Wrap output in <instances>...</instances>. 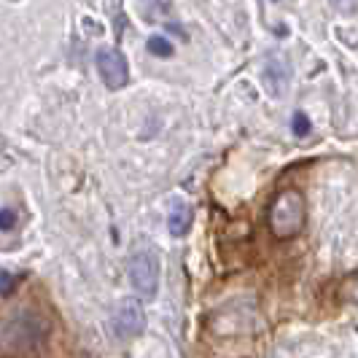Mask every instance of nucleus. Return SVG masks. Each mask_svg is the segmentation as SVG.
Returning <instances> with one entry per match:
<instances>
[{"label":"nucleus","mask_w":358,"mask_h":358,"mask_svg":"<svg viewBox=\"0 0 358 358\" xmlns=\"http://www.w3.org/2000/svg\"><path fill=\"white\" fill-rule=\"evenodd\" d=\"M307 202L299 189H283L269 205V232L278 240H291L305 229Z\"/></svg>","instance_id":"nucleus-1"},{"label":"nucleus","mask_w":358,"mask_h":358,"mask_svg":"<svg viewBox=\"0 0 358 358\" xmlns=\"http://www.w3.org/2000/svg\"><path fill=\"white\" fill-rule=\"evenodd\" d=\"M127 275L132 288L143 296V299H154L159 291V278H162V264L159 256L148 248H141L129 256L127 262Z\"/></svg>","instance_id":"nucleus-2"},{"label":"nucleus","mask_w":358,"mask_h":358,"mask_svg":"<svg viewBox=\"0 0 358 358\" xmlns=\"http://www.w3.org/2000/svg\"><path fill=\"white\" fill-rule=\"evenodd\" d=\"M110 329L119 340H132L145 331V310L138 299H124L119 302L113 315H110Z\"/></svg>","instance_id":"nucleus-3"},{"label":"nucleus","mask_w":358,"mask_h":358,"mask_svg":"<svg viewBox=\"0 0 358 358\" xmlns=\"http://www.w3.org/2000/svg\"><path fill=\"white\" fill-rule=\"evenodd\" d=\"M94 62H97L100 78H103V84L108 90L119 92L129 84V65H127V57L119 49H110V46L100 49Z\"/></svg>","instance_id":"nucleus-4"},{"label":"nucleus","mask_w":358,"mask_h":358,"mask_svg":"<svg viewBox=\"0 0 358 358\" xmlns=\"http://www.w3.org/2000/svg\"><path fill=\"white\" fill-rule=\"evenodd\" d=\"M192 221H194V210L186 199H176L173 208H170V215H167V229L173 237H183V234L192 229Z\"/></svg>","instance_id":"nucleus-5"},{"label":"nucleus","mask_w":358,"mask_h":358,"mask_svg":"<svg viewBox=\"0 0 358 358\" xmlns=\"http://www.w3.org/2000/svg\"><path fill=\"white\" fill-rule=\"evenodd\" d=\"M148 52L154 54V57H162V59H167V57H173V43L167 41V38L162 36H151L148 38Z\"/></svg>","instance_id":"nucleus-6"},{"label":"nucleus","mask_w":358,"mask_h":358,"mask_svg":"<svg viewBox=\"0 0 358 358\" xmlns=\"http://www.w3.org/2000/svg\"><path fill=\"white\" fill-rule=\"evenodd\" d=\"M291 129H294V135H296V138L310 135V119H307V113L296 110V113H294V119H291Z\"/></svg>","instance_id":"nucleus-7"},{"label":"nucleus","mask_w":358,"mask_h":358,"mask_svg":"<svg viewBox=\"0 0 358 358\" xmlns=\"http://www.w3.org/2000/svg\"><path fill=\"white\" fill-rule=\"evenodd\" d=\"M342 291H345V299H348V302L358 305V275L353 278V280H348V283L342 286Z\"/></svg>","instance_id":"nucleus-8"},{"label":"nucleus","mask_w":358,"mask_h":358,"mask_svg":"<svg viewBox=\"0 0 358 358\" xmlns=\"http://www.w3.org/2000/svg\"><path fill=\"white\" fill-rule=\"evenodd\" d=\"M14 288V275L8 269H0V294H8Z\"/></svg>","instance_id":"nucleus-9"},{"label":"nucleus","mask_w":358,"mask_h":358,"mask_svg":"<svg viewBox=\"0 0 358 358\" xmlns=\"http://www.w3.org/2000/svg\"><path fill=\"white\" fill-rule=\"evenodd\" d=\"M14 224H17L14 210H0V229H3V232H6V229H14Z\"/></svg>","instance_id":"nucleus-10"},{"label":"nucleus","mask_w":358,"mask_h":358,"mask_svg":"<svg viewBox=\"0 0 358 358\" xmlns=\"http://www.w3.org/2000/svg\"><path fill=\"white\" fill-rule=\"evenodd\" d=\"M337 8H342V11H350V8H356L358 0H331Z\"/></svg>","instance_id":"nucleus-11"}]
</instances>
